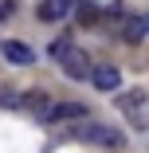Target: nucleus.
<instances>
[{"label":"nucleus","mask_w":149,"mask_h":153,"mask_svg":"<svg viewBox=\"0 0 149 153\" xmlns=\"http://www.w3.org/2000/svg\"><path fill=\"white\" fill-rule=\"evenodd\" d=\"M51 55L59 59V67H63L67 79H90V71H94L90 55H86L82 47H75L71 39H55L51 43Z\"/></svg>","instance_id":"nucleus-1"},{"label":"nucleus","mask_w":149,"mask_h":153,"mask_svg":"<svg viewBox=\"0 0 149 153\" xmlns=\"http://www.w3.org/2000/svg\"><path fill=\"white\" fill-rule=\"evenodd\" d=\"M75 137H86V141L106 145V149H122V145H126V137L118 134L114 126H94V122H90V126H79V130H75Z\"/></svg>","instance_id":"nucleus-2"},{"label":"nucleus","mask_w":149,"mask_h":153,"mask_svg":"<svg viewBox=\"0 0 149 153\" xmlns=\"http://www.w3.org/2000/svg\"><path fill=\"white\" fill-rule=\"evenodd\" d=\"M71 8H75V0H39L36 16H39V24H59L71 16Z\"/></svg>","instance_id":"nucleus-3"},{"label":"nucleus","mask_w":149,"mask_h":153,"mask_svg":"<svg viewBox=\"0 0 149 153\" xmlns=\"http://www.w3.org/2000/svg\"><path fill=\"white\" fill-rule=\"evenodd\" d=\"M90 82H94L98 90H118V86H122V71L110 67V63H98V67L90 71Z\"/></svg>","instance_id":"nucleus-4"},{"label":"nucleus","mask_w":149,"mask_h":153,"mask_svg":"<svg viewBox=\"0 0 149 153\" xmlns=\"http://www.w3.org/2000/svg\"><path fill=\"white\" fill-rule=\"evenodd\" d=\"M145 32H149V16H126V24H122V32H118V36H122L126 43H137V39H145Z\"/></svg>","instance_id":"nucleus-5"},{"label":"nucleus","mask_w":149,"mask_h":153,"mask_svg":"<svg viewBox=\"0 0 149 153\" xmlns=\"http://www.w3.org/2000/svg\"><path fill=\"white\" fill-rule=\"evenodd\" d=\"M0 51H4V59H8V63H16V67H27V63L36 59V55H32V47H27V43H20V39H8Z\"/></svg>","instance_id":"nucleus-6"},{"label":"nucleus","mask_w":149,"mask_h":153,"mask_svg":"<svg viewBox=\"0 0 149 153\" xmlns=\"http://www.w3.org/2000/svg\"><path fill=\"white\" fill-rule=\"evenodd\" d=\"M63 118H82V106H79V102H59V106H51L47 122H63Z\"/></svg>","instance_id":"nucleus-7"},{"label":"nucleus","mask_w":149,"mask_h":153,"mask_svg":"<svg viewBox=\"0 0 149 153\" xmlns=\"http://www.w3.org/2000/svg\"><path fill=\"white\" fill-rule=\"evenodd\" d=\"M27 106H32L39 118H47V114H51V98H47V94H39V90H32V94H27Z\"/></svg>","instance_id":"nucleus-8"},{"label":"nucleus","mask_w":149,"mask_h":153,"mask_svg":"<svg viewBox=\"0 0 149 153\" xmlns=\"http://www.w3.org/2000/svg\"><path fill=\"white\" fill-rule=\"evenodd\" d=\"M141 102H145L141 90H130V94H122V106H126L130 114H137V110H141Z\"/></svg>","instance_id":"nucleus-9"},{"label":"nucleus","mask_w":149,"mask_h":153,"mask_svg":"<svg viewBox=\"0 0 149 153\" xmlns=\"http://www.w3.org/2000/svg\"><path fill=\"white\" fill-rule=\"evenodd\" d=\"M12 12H16V4H12V0H4V4H0V20H8Z\"/></svg>","instance_id":"nucleus-10"}]
</instances>
